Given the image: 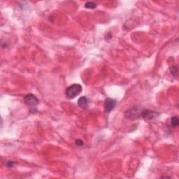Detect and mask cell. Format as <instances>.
Here are the masks:
<instances>
[{
	"instance_id": "obj_3",
	"label": "cell",
	"mask_w": 179,
	"mask_h": 179,
	"mask_svg": "<svg viewBox=\"0 0 179 179\" xmlns=\"http://www.w3.org/2000/svg\"><path fill=\"white\" fill-rule=\"evenodd\" d=\"M24 102L26 105L35 107L39 103V100L35 94H27L24 97Z\"/></svg>"
},
{
	"instance_id": "obj_10",
	"label": "cell",
	"mask_w": 179,
	"mask_h": 179,
	"mask_svg": "<svg viewBox=\"0 0 179 179\" xmlns=\"http://www.w3.org/2000/svg\"><path fill=\"white\" fill-rule=\"evenodd\" d=\"M76 145L78 146H83V141L80 140V139H76Z\"/></svg>"
},
{
	"instance_id": "obj_7",
	"label": "cell",
	"mask_w": 179,
	"mask_h": 179,
	"mask_svg": "<svg viewBox=\"0 0 179 179\" xmlns=\"http://www.w3.org/2000/svg\"><path fill=\"white\" fill-rule=\"evenodd\" d=\"M170 124H171V125L173 127V128L178 127L179 124L178 116H173V117L171 118V120H170Z\"/></svg>"
},
{
	"instance_id": "obj_2",
	"label": "cell",
	"mask_w": 179,
	"mask_h": 179,
	"mask_svg": "<svg viewBox=\"0 0 179 179\" xmlns=\"http://www.w3.org/2000/svg\"><path fill=\"white\" fill-rule=\"evenodd\" d=\"M144 109H141V108L137 106H134L133 108L129 109L125 113V116L127 118L129 119H137L139 118H141L142 116V111Z\"/></svg>"
},
{
	"instance_id": "obj_5",
	"label": "cell",
	"mask_w": 179,
	"mask_h": 179,
	"mask_svg": "<svg viewBox=\"0 0 179 179\" xmlns=\"http://www.w3.org/2000/svg\"><path fill=\"white\" fill-rule=\"evenodd\" d=\"M159 114L157 112L148 110V109H144L142 111L141 118H143L145 120H152L157 118Z\"/></svg>"
},
{
	"instance_id": "obj_11",
	"label": "cell",
	"mask_w": 179,
	"mask_h": 179,
	"mask_svg": "<svg viewBox=\"0 0 179 179\" xmlns=\"http://www.w3.org/2000/svg\"><path fill=\"white\" fill-rule=\"evenodd\" d=\"M14 165V162L13 161H8V162H6V166H8V167H13Z\"/></svg>"
},
{
	"instance_id": "obj_1",
	"label": "cell",
	"mask_w": 179,
	"mask_h": 179,
	"mask_svg": "<svg viewBox=\"0 0 179 179\" xmlns=\"http://www.w3.org/2000/svg\"><path fill=\"white\" fill-rule=\"evenodd\" d=\"M82 92V86L80 84L75 83L69 86L66 90V95L69 99H74Z\"/></svg>"
},
{
	"instance_id": "obj_8",
	"label": "cell",
	"mask_w": 179,
	"mask_h": 179,
	"mask_svg": "<svg viewBox=\"0 0 179 179\" xmlns=\"http://www.w3.org/2000/svg\"><path fill=\"white\" fill-rule=\"evenodd\" d=\"M85 7L86 8H90V9H93L97 7V4L94 2H91V1H88V2L85 3Z\"/></svg>"
},
{
	"instance_id": "obj_9",
	"label": "cell",
	"mask_w": 179,
	"mask_h": 179,
	"mask_svg": "<svg viewBox=\"0 0 179 179\" xmlns=\"http://www.w3.org/2000/svg\"><path fill=\"white\" fill-rule=\"evenodd\" d=\"M170 72L173 76H176L178 75V68L176 66H172L170 67Z\"/></svg>"
},
{
	"instance_id": "obj_6",
	"label": "cell",
	"mask_w": 179,
	"mask_h": 179,
	"mask_svg": "<svg viewBox=\"0 0 179 179\" xmlns=\"http://www.w3.org/2000/svg\"><path fill=\"white\" fill-rule=\"evenodd\" d=\"M89 101L87 98L85 96H82L78 100V104L79 105L80 107L83 109H86L88 106Z\"/></svg>"
},
{
	"instance_id": "obj_4",
	"label": "cell",
	"mask_w": 179,
	"mask_h": 179,
	"mask_svg": "<svg viewBox=\"0 0 179 179\" xmlns=\"http://www.w3.org/2000/svg\"><path fill=\"white\" fill-rule=\"evenodd\" d=\"M116 103L117 102H116V99H112V98H107L104 103L105 112L109 113L113 109L115 108Z\"/></svg>"
}]
</instances>
